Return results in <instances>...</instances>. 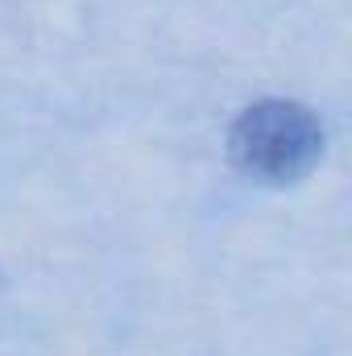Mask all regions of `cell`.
Instances as JSON below:
<instances>
[{
	"label": "cell",
	"instance_id": "1",
	"mask_svg": "<svg viewBox=\"0 0 352 356\" xmlns=\"http://www.w3.org/2000/svg\"><path fill=\"white\" fill-rule=\"evenodd\" d=\"M323 149V129L311 108L294 99H262L232 124L228 154L257 182H294L303 178Z\"/></svg>",
	"mask_w": 352,
	"mask_h": 356
}]
</instances>
